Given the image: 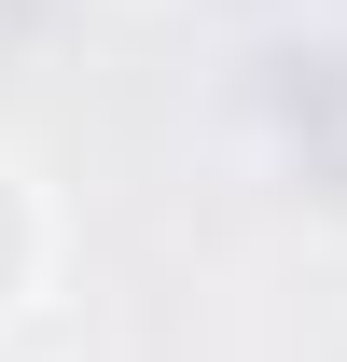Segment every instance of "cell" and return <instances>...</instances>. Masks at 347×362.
I'll return each mask as SVG.
<instances>
[{"label": "cell", "instance_id": "1", "mask_svg": "<svg viewBox=\"0 0 347 362\" xmlns=\"http://www.w3.org/2000/svg\"><path fill=\"white\" fill-rule=\"evenodd\" d=\"M42 293V195H28V168L0 153V320Z\"/></svg>", "mask_w": 347, "mask_h": 362}]
</instances>
